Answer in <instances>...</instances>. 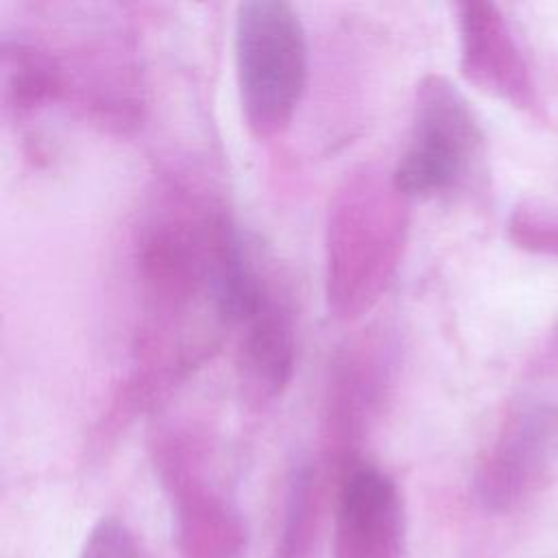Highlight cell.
<instances>
[{
	"mask_svg": "<svg viewBox=\"0 0 558 558\" xmlns=\"http://www.w3.org/2000/svg\"><path fill=\"white\" fill-rule=\"evenodd\" d=\"M81 558H140V551L122 521L102 519L92 527Z\"/></svg>",
	"mask_w": 558,
	"mask_h": 558,
	"instance_id": "8fae6325",
	"label": "cell"
},
{
	"mask_svg": "<svg viewBox=\"0 0 558 558\" xmlns=\"http://www.w3.org/2000/svg\"><path fill=\"white\" fill-rule=\"evenodd\" d=\"M405 545V508L399 486L375 466H355L336 510V558H401Z\"/></svg>",
	"mask_w": 558,
	"mask_h": 558,
	"instance_id": "5b68a950",
	"label": "cell"
},
{
	"mask_svg": "<svg viewBox=\"0 0 558 558\" xmlns=\"http://www.w3.org/2000/svg\"><path fill=\"white\" fill-rule=\"evenodd\" d=\"M541 366L538 368H543V371H554V368H558V327L554 329V333H551V338L547 340V347L543 349V353H541Z\"/></svg>",
	"mask_w": 558,
	"mask_h": 558,
	"instance_id": "7c38bea8",
	"label": "cell"
},
{
	"mask_svg": "<svg viewBox=\"0 0 558 558\" xmlns=\"http://www.w3.org/2000/svg\"><path fill=\"white\" fill-rule=\"evenodd\" d=\"M238 373L248 403L266 405L288 388L296 360V314L290 292L268 279L255 312L240 325Z\"/></svg>",
	"mask_w": 558,
	"mask_h": 558,
	"instance_id": "8992f818",
	"label": "cell"
},
{
	"mask_svg": "<svg viewBox=\"0 0 558 558\" xmlns=\"http://www.w3.org/2000/svg\"><path fill=\"white\" fill-rule=\"evenodd\" d=\"M456 26L462 76L484 94L541 116L532 68L504 11L495 2L462 0L456 4Z\"/></svg>",
	"mask_w": 558,
	"mask_h": 558,
	"instance_id": "277c9868",
	"label": "cell"
},
{
	"mask_svg": "<svg viewBox=\"0 0 558 558\" xmlns=\"http://www.w3.org/2000/svg\"><path fill=\"white\" fill-rule=\"evenodd\" d=\"M486 142L469 100L442 74H427L414 92L408 146L392 170L408 196L462 192L484 170Z\"/></svg>",
	"mask_w": 558,
	"mask_h": 558,
	"instance_id": "3957f363",
	"label": "cell"
},
{
	"mask_svg": "<svg viewBox=\"0 0 558 558\" xmlns=\"http://www.w3.org/2000/svg\"><path fill=\"white\" fill-rule=\"evenodd\" d=\"M554 421L551 408L536 401H519L510 408L480 471V486L486 497L499 499L517 490L519 482L541 458L554 432Z\"/></svg>",
	"mask_w": 558,
	"mask_h": 558,
	"instance_id": "ba28073f",
	"label": "cell"
},
{
	"mask_svg": "<svg viewBox=\"0 0 558 558\" xmlns=\"http://www.w3.org/2000/svg\"><path fill=\"white\" fill-rule=\"evenodd\" d=\"M506 235L525 253L558 259V209L532 201L519 203L508 216Z\"/></svg>",
	"mask_w": 558,
	"mask_h": 558,
	"instance_id": "30bf717a",
	"label": "cell"
},
{
	"mask_svg": "<svg viewBox=\"0 0 558 558\" xmlns=\"http://www.w3.org/2000/svg\"><path fill=\"white\" fill-rule=\"evenodd\" d=\"M242 118L257 140L281 135L305 94L310 52L303 22L281 0L240 2L233 26Z\"/></svg>",
	"mask_w": 558,
	"mask_h": 558,
	"instance_id": "7a4b0ae2",
	"label": "cell"
},
{
	"mask_svg": "<svg viewBox=\"0 0 558 558\" xmlns=\"http://www.w3.org/2000/svg\"><path fill=\"white\" fill-rule=\"evenodd\" d=\"M390 357L379 338H364L349 344L333 362L327 384L329 438L353 440L375 416L388 388Z\"/></svg>",
	"mask_w": 558,
	"mask_h": 558,
	"instance_id": "52a82bcc",
	"label": "cell"
},
{
	"mask_svg": "<svg viewBox=\"0 0 558 558\" xmlns=\"http://www.w3.org/2000/svg\"><path fill=\"white\" fill-rule=\"evenodd\" d=\"M408 196L392 172L362 166L336 190L325 233V288L336 318L349 320L377 303L405 248Z\"/></svg>",
	"mask_w": 558,
	"mask_h": 558,
	"instance_id": "6da1fadb",
	"label": "cell"
},
{
	"mask_svg": "<svg viewBox=\"0 0 558 558\" xmlns=\"http://www.w3.org/2000/svg\"><path fill=\"white\" fill-rule=\"evenodd\" d=\"M2 92L7 107L17 116L39 111L65 94L59 59L28 37L2 41Z\"/></svg>",
	"mask_w": 558,
	"mask_h": 558,
	"instance_id": "9c48e42d",
	"label": "cell"
}]
</instances>
